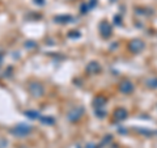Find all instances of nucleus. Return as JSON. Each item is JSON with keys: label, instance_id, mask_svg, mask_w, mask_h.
Here are the masks:
<instances>
[{"label": "nucleus", "instance_id": "12", "mask_svg": "<svg viewBox=\"0 0 157 148\" xmlns=\"http://www.w3.org/2000/svg\"><path fill=\"white\" fill-rule=\"evenodd\" d=\"M71 17H56V21H70Z\"/></svg>", "mask_w": 157, "mask_h": 148}, {"label": "nucleus", "instance_id": "7", "mask_svg": "<svg viewBox=\"0 0 157 148\" xmlns=\"http://www.w3.org/2000/svg\"><path fill=\"white\" fill-rule=\"evenodd\" d=\"M114 117H115V119H124V118L127 117V111L124 109H118L115 110V113H114Z\"/></svg>", "mask_w": 157, "mask_h": 148}, {"label": "nucleus", "instance_id": "6", "mask_svg": "<svg viewBox=\"0 0 157 148\" xmlns=\"http://www.w3.org/2000/svg\"><path fill=\"white\" fill-rule=\"evenodd\" d=\"M119 88H120V92H123V93H130V92L134 89V85H132V83H131V81L124 80L122 84H120Z\"/></svg>", "mask_w": 157, "mask_h": 148}, {"label": "nucleus", "instance_id": "1", "mask_svg": "<svg viewBox=\"0 0 157 148\" xmlns=\"http://www.w3.org/2000/svg\"><path fill=\"white\" fill-rule=\"evenodd\" d=\"M30 131H31V127L29 125H19V126H16V127L12 130L13 134L19 135V136H24V135L29 134Z\"/></svg>", "mask_w": 157, "mask_h": 148}, {"label": "nucleus", "instance_id": "13", "mask_svg": "<svg viewBox=\"0 0 157 148\" xmlns=\"http://www.w3.org/2000/svg\"><path fill=\"white\" fill-rule=\"evenodd\" d=\"M87 148H97V147H96L94 144H88V146H87Z\"/></svg>", "mask_w": 157, "mask_h": 148}, {"label": "nucleus", "instance_id": "3", "mask_svg": "<svg viewBox=\"0 0 157 148\" xmlns=\"http://www.w3.org/2000/svg\"><path fill=\"white\" fill-rule=\"evenodd\" d=\"M29 91L34 97H39L43 93V88H42V85L38 84V83H31L29 85Z\"/></svg>", "mask_w": 157, "mask_h": 148}, {"label": "nucleus", "instance_id": "4", "mask_svg": "<svg viewBox=\"0 0 157 148\" xmlns=\"http://www.w3.org/2000/svg\"><path fill=\"white\" fill-rule=\"evenodd\" d=\"M99 30H101L103 38H108L109 35L111 34V26H110L108 23H102L101 26H99Z\"/></svg>", "mask_w": 157, "mask_h": 148}, {"label": "nucleus", "instance_id": "2", "mask_svg": "<svg viewBox=\"0 0 157 148\" xmlns=\"http://www.w3.org/2000/svg\"><path fill=\"white\" fill-rule=\"evenodd\" d=\"M83 107H75V109H72L68 113V115H67V118L71 121V122H76L80 119V117H81V114H83Z\"/></svg>", "mask_w": 157, "mask_h": 148}, {"label": "nucleus", "instance_id": "5", "mask_svg": "<svg viewBox=\"0 0 157 148\" xmlns=\"http://www.w3.org/2000/svg\"><path fill=\"white\" fill-rule=\"evenodd\" d=\"M143 47H144V45H143V42L139 41V39H135V41H132L131 42V45H130L131 51H134V53H139Z\"/></svg>", "mask_w": 157, "mask_h": 148}, {"label": "nucleus", "instance_id": "8", "mask_svg": "<svg viewBox=\"0 0 157 148\" xmlns=\"http://www.w3.org/2000/svg\"><path fill=\"white\" fill-rule=\"evenodd\" d=\"M99 70H101V67H99V64H98V63H96V62L90 63V64L88 66V71H89V72H92V74H96V72H98Z\"/></svg>", "mask_w": 157, "mask_h": 148}, {"label": "nucleus", "instance_id": "9", "mask_svg": "<svg viewBox=\"0 0 157 148\" xmlns=\"http://www.w3.org/2000/svg\"><path fill=\"white\" fill-rule=\"evenodd\" d=\"M105 102H106V100H105V98H102V97H97V98L94 100V105L97 106V107H103Z\"/></svg>", "mask_w": 157, "mask_h": 148}, {"label": "nucleus", "instance_id": "11", "mask_svg": "<svg viewBox=\"0 0 157 148\" xmlns=\"http://www.w3.org/2000/svg\"><path fill=\"white\" fill-rule=\"evenodd\" d=\"M149 86H155V88H157V79H151V80L148 81Z\"/></svg>", "mask_w": 157, "mask_h": 148}, {"label": "nucleus", "instance_id": "10", "mask_svg": "<svg viewBox=\"0 0 157 148\" xmlns=\"http://www.w3.org/2000/svg\"><path fill=\"white\" fill-rule=\"evenodd\" d=\"M25 114H26L29 118H31V119H37V118H41V117H39V114L37 113V111H26Z\"/></svg>", "mask_w": 157, "mask_h": 148}]
</instances>
